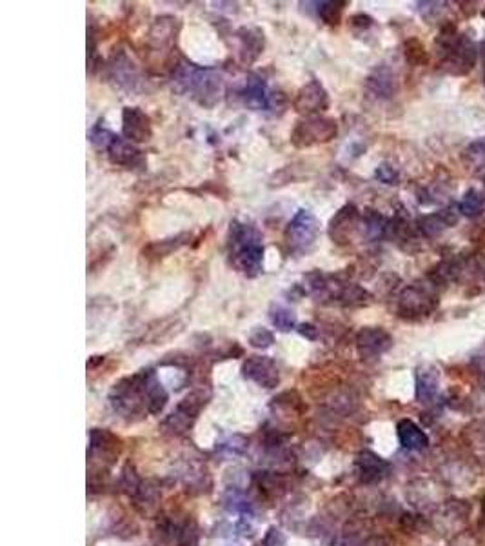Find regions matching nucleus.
<instances>
[{
    "mask_svg": "<svg viewBox=\"0 0 485 546\" xmlns=\"http://www.w3.org/2000/svg\"><path fill=\"white\" fill-rule=\"evenodd\" d=\"M393 346V337L380 326H366L358 332L357 348L362 359H376Z\"/></svg>",
    "mask_w": 485,
    "mask_h": 546,
    "instance_id": "11",
    "label": "nucleus"
},
{
    "mask_svg": "<svg viewBox=\"0 0 485 546\" xmlns=\"http://www.w3.org/2000/svg\"><path fill=\"white\" fill-rule=\"evenodd\" d=\"M227 252L234 268L246 277H256L262 273L264 262V240L255 224L231 221L227 233Z\"/></svg>",
    "mask_w": 485,
    "mask_h": 546,
    "instance_id": "1",
    "label": "nucleus"
},
{
    "mask_svg": "<svg viewBox=\"0 0 485 546\" xmlns=\"http://www.w3.org/2000/svg\"><path fill=\"white\" fill-rule=\"evenodd\" d=\"M236 42H239V57L244 64H253L265 47V37L258 28H240L236 31Z\"/></svg>",
    "mask_w": 485,
    "mask_h": 546,
    "instance_id": "15",
    "label": "nucleus"
},
{
    "mask_svg": "<svg viewBox=\"0 0 485 546\" xmlns=\"http://www.w3.org/2000/svg\"><path fill=\"white\" fill-rule=\"evenodd\" d=\"M453 222H456V219L451 217L447 211H442V214H433L421 217L420 222H418V226H420L421 233L427 235V237H436V235H440L443 230L451 226Z\"/></svg>",
    "mask_w": 485,
    "mask_h": 546,
    "instance_id": "22",
    "label": "nucleus"
},
{
    "mask_svg": "<svg viewBox=\"0 0 485 546\" xmlns=\"http://www.w3.org/2000/svg\"><path fill=\"white\" fill-rule=\"evenodd\" d=\"M389 231L388 219L380 215L375 209H366V214L362 215V233L366 235V239L378 240Z\"/></svg>",
    "mask_w": 485,
    "mask_h": 546,
    "instance_id": "21",
    "label": "nucleus"
},
{
    "mask_svg": "<svg viewBox=\"0 0 485 546\" xmlns=\"http://www.w3.org/2000/svg\"><path fill=\"white\" fill-rule=\"evenodd\" d=\"M284 545V535L278 530H269L268 538H265V546H282Z\"/></svg>",
    "mask_w": 485,
    "mask_h": 546,
    "instance_id": "33",
    "label": "nucleus"
},
{
    "mask_svg": "<svg viewBox=\"0 0 485 546\" xmlns=\"http://www.w3.org/2000/svg\"><path fill=\"white\" fill-rule=\"evenodd\" d=\"M218 448L222 450V452H226V453H233V455H239V453H242L244 450H246V437L242 436H233L229 437L227 441H224V443H220V446Z\"/></svg>",
    "mask_w": 485,
    "mask_h": 546,
    "instance_id": "30",
    "label": "nucleus"
},
{
    "mask_svg": "<svg viewBox=\"0 0 485 546\" xmlns=\"http://www.w3.org/2000/svg\"><path fill=\"white\" fill-rule=\"evenodd\" d=\"M484 517H485V501H484Z\"/></svg>",
    "mask_w": 485,
    "mask_h": 546,
    "instance_id": "35",
    "label": "nucleus"
},
{
    "mask_svg": "<svg viewBox=\"0 0 485 546\" xmlns=\"http://www.w3.org/2000/svg\"><path fill=\"white\" fill-rule=\"evenodd\" d=\"M122 136L129 142H148L153 136L151 119L140 108L128 106L122 111Z\"/></svg>",
    "mask_w": 485,
    "mask_h": 546,
    "instance_id": "12",
    "label": "nucleus"
},
{
    "mask_svg": "<svg viewBox=\"0 0 485 546\" xmlns=\"http://www.w3.org/2000/svg\"><path fill=\"white\" fill-rule=\"evenodd\" d=\"M373 26V18L367 17V15H354L351 17V28L353 30H367V28Z\"/></svg>",
    "mask_w": 485,
    "mask_h": 546,
    "instance_id": "32",
    "label": "nucleus"
},
{
    "mask_svg": "<svg viewBox=\"0 0 485 546\" xmlns=\"http://www.w3.org/2000/svg\"><path fill=\"white\" fill-rule=\"evenodd\" d=\"M244 377L253 383H256L262 388H275L280 383V373L278 366L273 359L265 355H251L242 366Z\"/></svg>",
    "mask_w": 485,
    "mask_h": 546,
    "instance_id": "10",
    "label": "nucleus"
},
{
    "mask_svg": "<svg viewBox=\"0 0 485 546\" xmlns=\"http://www.w3.org/2000/svg\"><path fill=\"white\" fill-rule=\"evenodd\" d=\"M375 177L383 184H396L398 182V171L389 164H380L375 171Z\"/></svg>",
    "mask_w": 485,
    "mask_h": 546,
    "instance_id": "31",
    "label": "nucleus"
},
{
    "mask_svg": "<svg viewBox=\"0 0 485 546\" xmlns=\"http://www.w3.org/2000/svg\"><path fill=\"white\" fill-rule=\"evenodd\" d=\"M436 295L433 290L420 284L405 288L402 295L398 297V312L402 317H421L431 313L436 308Z\"/></svg>",
    "mask_w": 485,
    "mask_h": 546,
    "instance_id": "6",
    "label": "nucleus"
},
{
    "mask_svg": "<svg viewBox=\"0 0 485 546\" xmlns=\"http://www.w3.org/2000/svg\"><path fill=\"white\" fill-rule=\"evenodd\" d=\"M460 214L465 217H478L485 211V197L478 190H469L464 195V199L460 201Z\"/></svg>",
    "mask_w": 485,
    "mask_h": 546,
    "instance_id": "24",
    "label": "nucleus"
},
{
    "mask_svg": "<svg viewBox=\"0 0 485 546\" xmlns=\"http://www.w3.org/2000/svg\"><path fill=\"white\" fill-rule=\"evenodd\" d=\"M275 342V335H273L271 330L264 328V326H256L251 333H249V344L253 348H258V350H265L269 346H273Z\"/></svg>",
    "mask_w": 485,
    "mask_h": 546,
    "instance_id": "28",
    "label": "nucleus"
},
{
    "mask_svg": "<svg viewBox=\"0 0 485 546\" xmlns=\"http://www.w3.org/2000/svg\"><path fill=\"white\" fill-rule=\"evenodd\" d=\"M224 504H226V508L229 510V512L251 513V504H249V501H246V497L236 490L229 492V494L224 497Z\"/></svg>",
    "mask_w": 485,
    "mask_h": 546,
    "instance_id": "27",
    "label": "nucleus"
},
{
    "mask_svg": "<svg viewBox=\"0 0 485 546\" xmlns=\"http://www.w3.org/2000/svg\"><path fill=\"white\" fill-rule=\"evenodd\" d=\"M293 108L297 113L306 117H315L323 113L329 108V93L323 88L318 79H311L298 90L293 100Z\"/></svg>",
    "mask_w": 485,
    "mask_h": 546,
    "instance_id": "7",
    "label": "nucleus"
},
{
    "mask_svg": "<svg viewBox=\"0 0 485 546\" xmlns=\"http://www.w3.org/2000/svg\"><path fill=\"white\" fill-rule=\"evenodd\" d=\"M173 84L205 108H213L224 95V81L217 69L198 68L188 60H180L173 68Z\"/></svg>",
    "mask_w": 485,
    "mask_h": 546,
    "instance_id": "2",
    "label": "nucleus"
},
{
    "mask_svg": "<svg viewBox=\"0 0 485 546\" xmlns=\"http://www.w3.org/2000/svg\"><path fill=\"white\" fill-rule=\"evenodd\" d=\"M484 84H485V77H484Z\"/></svg>",
    "mask_w": 485,
    "mask_h": 546,
    "instance_id": "36",
    "label": "nucleus"
},
{
    "mask_svg": "<svg viewBox=\"0 0 485 546\" xmlns=\"http://www.w3.org/2000/svg\"><path fill=\"white\" fill-rule=\"evenodd\" d=\"M358 466L362 470V474H366L367 479H376L383 474V470L388 468V465L376 457L375 453L364 452L358 457Z\"/></svg>",
    "mask_w": 485,
    "mask_h": 546,
    "instance_id": "26",
    "label": "nucleus"
},
{
    "mask_svg": "<svg viewBox=\"0 0 485 546\" xmlns=\"http://www.w3.org/2000/svg\"><path fill=\"white\" fill-rule=\"evenodd\" d=\"M366 86L367 90L375 95V97L388 98L395 93V75L391 73V69L382 66V68H376L375 71L367 77Z\"/></svg>",
    "mask_w": 485,
    "mask_h": 546,
    "instance_id": "18",
    "label": "nucleus"
},
{
    "mask_svg": "<svg viewBox=\"0 0 485 546\" xmlns=\"http://www.w3.org/2000/svg\"><path fill=\"white\" fill-rule=\"evenodd\" d=\"M316 13L328 26H338L347 2H315Z\"/></svg>",
    "mask_w": 485,
    "mask_h": 546,
    "instance_id": "25",
    "label": "nucleus"
},
{
    "mask_svg": "<svg viewBox=\"0 0 485 546\" xmlns=\"http://www.w3.org/2000/svg\"><path fill=\"white\" fill-rule=\"evenodd\" d=\"M269 319L278 332L287 333L297 328V313L291 308L282 306V304H273L271 310H269Z\"/></svg>",
    "mask_w": 485,
    "mask_h": 546,
    "instance_id": "23",
    "label": "nucleus"
},
{
    "mask_svg": "<svg viewBox=\"0 0 485 546\" xmlns=\"http://www.w3.org/2000/svg\"><path fill=\"white\" fill-rule=\"evenodd\" d=\"M298 333H300L302 337H307V339H311V341H315L316 333L318 332H316V328L313 325H300L298 326Z\"/></svg>",
    "mask_w": 485,
    "mask_h": 546,
    "instance_id": "34",
    "label": "nucleus"
},
{
    "mask_svg": "<svg viewBox=\"0 0 485 546\" xmlns=\"http://www.w3.org/2000/svg\"><path fill=\"white\" fill-rule=\"evenodd\" d=\"M362 228V215L354 204H345L329 222V239L338 246H345L353 240L354 233Z\"/></svg>",
    "mask_w": 485,
    "mask_h": 546,
    "instance_id": "8",
    "label": "nucleus"
},
{
    "mask_svg": "<svg viewBox=\"0 0 485 546\" xmlns=\"http://www.w3.org/2000/svg\"><path fill=\"white\" fill-rule=\"evenodd\" d=\"M396 434H398V441L404 446L405 450H424L429 444V439H427L426 431L421 430L417 423L413 421H409V419H404L398 423L396 426Z\"/></svg>",
    "mask_w": 485,
    "mask_h": 546,
    "instance_id": "17",
    "label": "nucleus"
},
{
    "mask_svg": "<svg viewBox=\"0 0 485 546\" xmlns=\"http://www.w3.org/2000/svg\"><path fill=\"white\" fill-rule=\"evenodd\" d=\"M318 221L309 209H298L285 228L284 239L291 253L307 255L315 248L318 239Z\"/></svg>",
    "mask_w": 485,
    "mask_h": 546,
    "instance_id": "4",
    "label": "nucleus"
},
{
    "mask_svg": "<svg viewBox=\"0 0 485 546\" xmlns=\"http://www.w3.org/2000/svg\"><path fill=\"white\" fill-rule=\"evenodd\" d=\"M477 64V47L467 37L460 35L455 46L443 53V68L453 75H465Z\"/></svg>",
    "mask_w": 485,
    "mask_h": 546,
    "instance_id": "9",
    "label": "nucleus"
},
{
    "mask_svg": "<svg viewBox=\"0 0 485 546\" xmlns=\"http://www.w3.org/2000/svg\"><path fill=\"white\" fill-rule=\"evenodd\" d=\"M338 135V124L335 119L323 115L306 117L298 120L291 132V144L298 150L316 144H328Z\"/></svg>",
    "mask_w": 485,
    "mask_h": 546,
    "instance_id": "3",
    "label": "nucleus"
},
{
    "mask_svg": "<svg viewBox=\"0 0 485 546\" xmlns=\"http://www.w3.org/2000/svg\"><path fill=\"white\" fill-rule=\"evenodd\" d=\"M240 97H242L244 104L247 108H251L255 111L268 110L271 106V95L268 91V84L256 73H251L246 79V84H244L242 91H240Z\"/></svg>",
    "mask_w": 485,
    "mask_h": 546,
    "instance_id": "16",
    "label": "nucleus"
},
{
    "mask_svg": "<svg viewBox=\"0 0 485 546\" xmlns=\"http://www.w3.org/2000/svg\"><path fill=\"white\" fill-rule=\"evenodd\" d=\"M180 31L179 18L171 17V15H162V17L155 18V22L149 28L148 33V47L149 52L155 55H162L164 60L167 59L173 47L176 44V37Z\"/></svg>",
    "mask_w": 485,
    "mask_h": 546,
    "instance_id": "5",
    "label": "nucleus"
},
{
    "mask_svg": "<svg viewBox=\"0 0 485 546\" xmlns=\"http://www.w3.org/2000/svg\"><path fill=\"white\" fill-rule=\"evenodd\" d=\"M189 235L182 233L176 235V237H171V239L157 240V243H151L144 248V257L148 259H164V257L171 255L173 252H176L179 248H182L184 244L188 243Z\"/></svg>",
    "mask_w": 485,
    "mask_h": 546,
    "instance_id": "20",
    "label": "nucleus"
},
{
    "mask_svg": "<svg viewBox=\"0 0 485 546\" xmlns=\"http://www.w3.org/2000/svg\"><path fill=\"white\" fill-rule=\"evenodd\" d=\"M440 377L433 368H424L417 373V397L420 402H431L438 395Z\"/></svg>",
    "mask_w": 485,
    "mask_h": 546,
    "instance_id": "19",
    "label": "nucleus"
},
{
    "mask_svg": "<svg viewBox=\"0 0 485 546\" xmlns=\"http://www.w3.org/2000/svg\"><path fill=\"white\" fill-rule=\"evenodd\" d=\"M109 79L119 86L120 90L126 91H136L138 86H140V73L136 69V66L133 64L129 57L124 52L115 53L109 60Z\"/></svg>",
    "mask_w": 485,
    "mask_h": 546,
    "instance_id": "13",
    "label": "nucleus"
},
{
    "mask_svg": "<svg viewBox=\"0 0 485 546\" xmlns=\"http://www.w3.org/2000/svg\"><path fill=\"white\" fill-rule=\"evenodd\" d=\"M405 57L411 64H424L427 60L426 50L418 39H411L405 42Z\"/></svg>",
    "mask_w": 485,
    "mask_h": 546,
    "instance_id": "29",
    "label": "nucleus"
},
{
    "mask_svg": "<svg viewBox=\"0 0 485 546\" xmlns=\"http://www.w3.org/2000/svg\"><path fill=\"white\" fill-rule=\"evenodd\" d=\"M106 151L109 161L115 164V166H124L131 170V168L142 166V164H144V155H142V151L138 150L133 142L126 141L124 136H113V141L109 142Z\"/></svg>",
    "mask_w": 485,
    "mask_h": 546,
    "instance_id": "14",
    "label": "nucleus"
}]
</instances>
